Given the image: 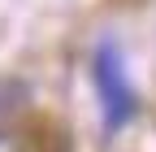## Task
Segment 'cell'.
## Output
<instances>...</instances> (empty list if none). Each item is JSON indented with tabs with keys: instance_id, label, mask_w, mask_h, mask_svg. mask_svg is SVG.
Returning a JSON list of instances; mask_svg holds the SVG:
<instances>
[{
	"instance_id": "obj_1",
	"label": "cell",
	"mask_w": 156,
	"mask_h": 152,
	"mask_svg": "<svg viewBox=\"0 0 156 152\" xmlns=\"http://www.w3.org/2000/svg\"><path fill=\"white\" fill-rule=\"evenodd\" d=\"M91 78H95V96H100V118L104 130H122L134 113H139V96H134L126 56L113 39H104L91 56Z\"/></svg>"
}]
</instances>
